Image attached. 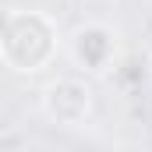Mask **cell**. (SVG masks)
I'll return each instance as SVG.
<instances>
[{
    "label": "cell",
    "instance_id": "obj_1",
    "mask_svg": "<svg viewBox=\"0 0 152 152\" xmlns=\"http://www.w3.org/2000/svg\"><path fill=\"white\" fill-rule=\"evenodd\" d=\"M57 25L42 11H11L0 21V60L18 75H36L57 57Z\"/></svg>",
    "mask_w": 152,
    "mask_h": 152
},
{
    "label": "cell",
    "instance_id": "obj_2",
    "mask_svg": "<svg viewBox=\"0 0 152 152\" xmlns=\"http://www.w3.org/2000/svg\"><path fill=\"white\" fill-rule=\"evenodd\" d=\"M42 110L60 127H78L92 113V88L85 78H57L42 88Z\"/></svg>",
    "mask_w": 152,
    "mask_h": 152
},
{
    "label": "cell",
    "instance_id": "obj_3",
    "mask_svg": "<svg viewBox=\"0 0 152 152\" xmlns=\"http://www.w3.org/2000/svg\"><path fill=\"white\" fill-rule=\"evenodd\" d=\"M71 57L85 71H106L113 64V57H117L113 28H106L99 21H88V25L75 28V36H71Z\"/></svg>",
    "mask_w": 152,
    "mask_h": 152
}]
</instances>
